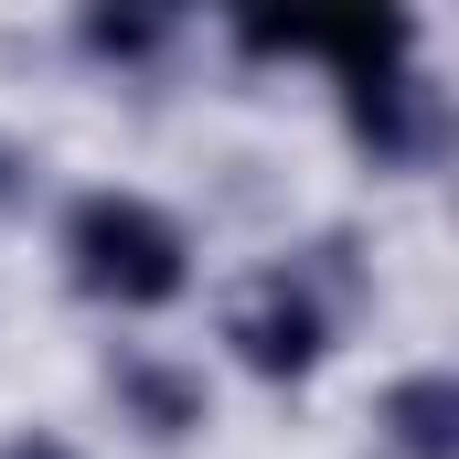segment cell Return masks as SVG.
<instances>
[{"label": "cell", "instance_id": "cell-1", "mask_svg": "<svg viewBox=\"0 0 459 459\" xmlns=\"http://www.w3.org/2000/svg\"><path fill=\"white\" fill-rule=\"evenodd\" d=\"M54 256H65V289L97 299V310H171L193 289V225L139 182L75 193L65 225H54Z\"/></svg>", "mask_w": 459, "mask_h": 459}, {"label": "cell", "instance_id": "cell-2", "mask_svg": "<svg viewBox=\"0 0 459 459\" xmlns=\"http://www.w3.org/2000/svg\"><path fill=\"white\" fill-rule=\"evenodd\" d=\"M332 342H342V289L321 256H278L225 299V352L256 385H310L332 363Z\"/></svg>", "mask_w": 459, "mask_h": 459}, {"label": "cell", "instance_id": "cell-3", "mask_svg": "<svg viewBox=\"0 0 459 459\" xmlns=\"http://www.w3.org/2000/svg\"><path fill=\"white\" fill-rule=\"evenodd\" d=\"M342 128L374 171H438L449 160V86L428 65H385L342 86Z\"/></svg>", "mask_w": 459, "mask_h": 459}, {"label": "cell", "instance_id": "cell-4", "mask_svg": "<svg viewBox=\"0 0 459 459\" xmlns=\"http://www.w3.org/2000/svg\"><path fill=\"white\" fill-rule=\"evenodd\" d=\"M108 406H117V428H139L150 449H182V438L214 428L204 363H182V352H160V342H117L108 352Z\"/></svg>", "mask_w": 459, "mask_h": 459}, {"label": "cell", "instance_id": "cell-5", "mask_svg": "<svg viewBox=\"0 0 459 459\" xmlns=\"http://www.w3.org/2000/svg\"><path fill=\"white\" fill-rule=\"evenodd\" d=\"M374 449L385 459H459V374L417 363L374 395Z\"/></svg>", "mask_w": 459, "mask_h": 459}, {"label": "cell", "instance_id": "cell-6", "mask_svg": "<svg viewBox=\"0 0 459 459\" xmlns=\"http://www.w3.org/2000/svg\"><path fill=\"white\" fill-rule=\"evenodd\" d=\"M75 43H86L97 65H150V54H171V22H160V11H86Z\"/></svg>", "mask_w": 459, "mask_h": 459}, {"label": "cell", "instance_id": "cell-7", "mask_svg": "<svg viewBox=\"0 0 459 459\" xmlns=\"http://www.w3.org/2000/svg\"><path fill=\"white\" fill-rule=\"evenodd\" d=\"M32 171H43V160H32V139H11V128H0V214H22V204H32Z\"/></svg>", "mask_w": 459, "mask_h": 459}, {"label": "cell", "instance_id": "cell-8", "mask_svg": "<svg viewBox=\"0 0 459 459\" xmlns=\"http://www.w3.org/2000/svg\"><path fill=\"white\" fill-rule=\"evenodd\" d=\"M0 459H86V449H75V438H54V428H11Z\"/></svg>", "mask_w": 459, "mask_h": 459}]
</instances>
